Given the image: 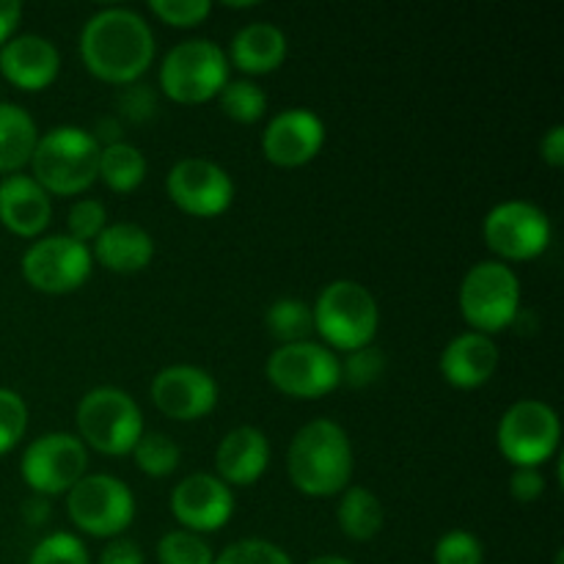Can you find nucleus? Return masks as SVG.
<instances>
[{
  "label": "nucleus",
  "instance_id": "1",
  "mask_svg": "<svg viewBox=\"0 0 564 564\" xmlns=\"http://www.w3.org/2000/svg\"><path fill=\"white\" fill-rule=\"evenodd\" d=\"M80 58L105 83L141 80L154 61V33L138 11L105 6L83 25Z\"/></svg>",
  "mask_w": 564,
  "mask_h": 564
},
{
  "label": "nucleus",
  "instance_id": "2",
  "mask_svg": "<svg viewBox=\"0 0 564 564\" xmlns=\"http://www.w3.org/2000/svg\"><path fill=\"white\" fill-rule=\"evenodd\" d=\"M286 471L301 494H341L352 477L350 435L334 419H312L292 435L286 449Z\"/></svg>",
  "mask_w": 564,
  "mask_h": 564
},
{
  "label": "nucleus",
  "instance_id": "3",
  "mask_svg": "<svg viewBox=\"0 0 564 564\" xmlns=\"http://www.w3.org/2000/svg\"><path fill=\"white\" fill-rule=\"evenodd\" d=\"M99 143L80 127L61 124L42 132L33 149V180L47 193L77 196L94 185L99 174Z\"/></svg>",
  "mask_w": 564,
  "mask_h": 564
},
{
  "label": "nucleus",
  "instance_id": "4",
  "mask_svg": "<svg viewBox=\"0 0 564 564\" xmlns=\"http://www.w3.org/2000/svg\"><path fill=\"white\" fill-rule=\"evenodd\" d=\"M314 334L325 339V347L352 352L372 345L378 334V301L364 284L352 279H336L323 286L312 306Z\"/></svg>",
  "mask_w": 564,
  "mask_h": 564
},
{
  "label": "nucleus",
  "instance_id": "5",
  "mask_svg": "<svg viewBox=\"0 0 564 564\" xmlns=\"http://www.w3.org/2000/svg\"><path fill=\"white\" fill-rule=\"evenodd\" d=\"M457 301L477 334H499L521 314V279L510 264L485 259L463 275Z\"/></svg>",
  "mask_w": 564,
  "mask_h": 564
},
{
  "label": "nucleus",
  "instance_id": "6",
  "mask_svg": "<svg viewBox=\"0 0 564 564\" xmlns=\"http://www.w3.org/2000/svg\"><path fill=\"white\" fill-rule=\"evenodd\" d=\"M83 444L102 455H127L143 435V416L138 402L116 386H97L86 391L75 411Z\"/></svg>",
  "mask_w": 564,
  "mask_h": 564
},
{
  "label": "nucleus",
  "instance_id": "7",
  "mask_svg": "<svg viewBox=\"0 0 564 564\" xmlns=\"http://www.w3.org/2000/svg\"><path fill=\"white\" fill-rule=\"evenodd\" d=\"M229 83V58L213 39H185L165 53L160 88L174 102L196 105L218 97Z\"/></svg>",
  "mask_w": 564,
  "mask_h": 564
},
{
  "label": "nucleus",
  "instance_id": "8",
  "mask_svg": "<svg viewBox=\"0 0 564 564\" xmlns=\"http://www.w3.org/2000/svg\"><path fill=\"white\" fill-rule=\"evenodd\" d=\"M66 512L80 532L113 540L135 518V496L113 474H86L66 494Z\"/></svg>",
  "mask_w": 564,
  "mask_h": 564
},
{
  "label": "nucleus",
  "instance_id": "9",
  "mask_svg": "<svg viewBox=\"0 0 564 564\" xmlns=\"http://www.w3.org/2000/svg\"><path fill=\"white\" fill-rule=\"evenodd\" d=\"M268 380L286 397L317 400L341 383V358L317 341L281 345L268 358Z\"/></svg>",
  "mask_w": 564,
  "mask_h": 564
},
{
  "label": "nucleus",
  "instance_id": "10",
  "mask_svg": "<svg viewBox=\"0 0 564 564\" xmlns=\"http://www.w3.org/2000/svg\"><path fill=\"white\" fill-rule=\"evenodd\" d=\"M560 416L543 400L512 402L496 430L501 455L516 468H540V463L560 449Z\"/></svg>",
  "mask_w": 564,
  "mask_h": 564
},
{
  "label": "nucleus",
  "instance_id": "11",
  "mask_svg": "<svg viewBox=\"0 0 564 564\" xmlns=\"http://www.w3.org/2000/svg\"><path fill=\"white\" fill-rule=\"evenodd\" d=\"M88 452L77 435L44 433L25 446L20 460L22 479L36 496L69 494L86 477Z\"/></svg>",
  "mask_w": 564,
  "mask_h": 564
},
{
  "label": "nucleus",
  "instance_id": "12",
  "mask_svg": "<svg viewBox=\"0 0 564 564\" xmlns=\"http://www.w3.org/2000/svg\"><path fill=\"white\" fill-rule=\"evenodd\" d=\"M485 242L494 253L510 262L534 259L551 246V218L532 202L510 198L501 202L485 215L482 220Z\"/></svg>",
  "mask_w": 564,
  "mask_h": 564
},
{
  "label": "nucleus",
  "instance_id": "13",
  "mask_svg": "<svg viewBox=\"0 0 564 564\" xmlns=\"http://www.w3.org/2000/svg\"><path fill=\"white\" fill-rule=\"evenodd\" d=\"M94 257L86 242L69 235L39 237L22 253V275L39 292L64 295L86 284L91 275Z\"/></svg>",
  "mask_w": 564,
  "mask_h": 564
},
{
  "label": "nucleus",
  "instance_id": "14",
  "mask_svg": "<svg viewBox=\"0 0 564 564\" xmlns=\"http://www.w3.org/2000/svg\"><path fill=\"white\" fill-rule=\"evenodd\" d=\"M171 202L198 218H213L229 209L235 198V182L224 165L207 158H185L171 165L165 176Z\"/></svg>",
  "mask_w": 564,
  "mask_h": 564
},
{
  "label": "nucleus",
  "instance_id": "15",
  "mask_svg": "<svg viewBox=\"0 0 564 564\" xmlns=\"http://www.w3.org/2000/svg\"><path fill=\"white\" fill-rule=\"evenodd\" d=\"M152 402L176 422H196L218 405V383L193 364H171L152 378Z\"/></svg>",
  "mask_w": 564,
  "mask_h": 564
},
{
  "label": "nucleus",
  "instance_id": "16",
  "mask_svg": "<svg viewBox=\"0 0 564 564\" xmlns=\"http://www.w3.org/2000/svg\"><path fill=\"white\" fill-rule=\"evenodd\" d=\"M171 512L187 532H218L235 512V494L215 474L196 471L171 490Z\"/></svg>",
  "mask_w": 564,
  "mask_h": 564
},
{
  "label": "nucleus",
  "instance_id": "17",
  "mask_svg": "<svg viewBox=\"0 0 564 564\" xmlns=\"http://www.w3.org/2000/svg\"><path fill=\"white\" fill-rule=\"evenodd\" d=\"M325 143V124L314 110L284 108L262 132V152L281 169H295L317 158Z\"/></svg>",
  "mask_w": 564,
  "mask_h": 564
},
{
  "label": "nucleus",
  "instance_id": "18",
  "mask_svg": "<svg viewBox=\"0 0 564 564\" xmlns=\"http://www.w3.org/2000/svg\"><path fill=\"white\" fill-rule=\"evenodd\" d=\"M61 53L47 36L20 33L0 47V72L22 91H42L58 77Z\"/></svg>",
  "mask_w": 564,
  "mask_h": 564
},
{
  "label": "nucleus",
  "instance_id": "19",
  "mask_svg": "<svg viewBox=\"0 0 564 564\" xmlns=\"http://www.w3.org/2000/svg\"><path fill=\"white\" fill-rule=\"evenodd\" d=\"M499 369V345L494 336L466 330L457 334L441 352V375L455 389H477Z\"/></svg>",
  "mask_w": 564,
  "mask_h": 564
},
{
  "label": "nucleus",
  "instance_id": "20",
  "mask_svg": "<svg viewBox=\"0 0 564 564\" xmlns=\"http://www.w3.org/2000/svg\"><path fill=\"white\" fill-rule=\"evenodd\" d=\"M53 218L50 193L28 174H9L0 182V224L17 237H36Z\"/></svg>",
  "mask_w": 564,
  "mask_h": 564
},
{
  "label": "nucleus",
  "instance_id": "21",
  "mask_svg": "<svg viewBox=\"0 0 564 564\" xmlns=\"http://www.w3.org/2000/svg\"><path fill=\"white\" fill-rule=\"evenodd\" d=\"M270 463V441L259 427L242 424V427L229 430L220 438L218 449H215V468H218V479L226 485H253Z\"/></svg>",
  "mask_w": 564,
  "mask_h": 564
},
{
  "label": "nucleus",
  "instance_id": "22",
  "mask_svg": "<svg viewBox=\"0 0 564 564\" xmlns=\"http://www.w3.org/2000/svg\"><path fill=\"white\" fill-rule=\"evenodd\" d=\"M226 58L248 75H264V72L279 69L286 58L284 31L268 20L248 22L231 36Z\"/></svg>",
  "mask_w": 564,
  "mask_h": 564
},
{
  "label": "nucleus",
  "instance_id": "23",
  "mask_svg": "<svg viewBox=\"0 0 564 564\" xmlns=\"http://www.w3.org/2000/svg\"><path fill=\"white\" fill-rule=\"evenodd\" d=\"M91 257L99 259L113 273H138L152 262L154 240L143 226L119 220V224H108L99 231Z\"/></svg>",
  "mask_w": 564,
  "mask_h": 564
},
{
  "label": "nucleus",
  "instance_id": "24",
  "mask_svg": "<svg viewBox=\"0 0 564 564\" xmlns=\"http://www.w3.org/2000/svg\"><path fill=\"white\" fill-rule=\"evenodd\" d=\"M39 130L33 116L22 105L0 102V174H20L31 163Z\"/></svg>",
  "mask_w": 564,
  "mask_h": 564
},
{
  "label": "nucleus",
  "instance_id": "25",
  "mask_svg": "<svg viewBox=\"0 0 564 564\" xmlns=\"http://www.w3.org/2000/svg\"><path fill=\"white\" fill-rule=\"evenodd\" d=\"M336 521H339V529L347 538L367 543V540L378 538L380 529H383L386 510L372 490L361 488V485H350V488L341 490Z\"/></svg>",
  "mask_w": 564,
  "mask_h": 564
},
{
  "label": "nucleus",
  "instance_id": "26",
  "mask_svg": "<svg viewBox=\"0 0 564 564\" xmlns=\"http://www.w3.org/2000/svg\"><path fill=\"white\" fill-rule=\"evenodd\" d=\"M105 185L116 193H130L147 176V158L130 141L110 143L99 149V174Z\"/></svg>",
  "mask_w": 564,
  "mask_h": 564
},
{
  "label": "nucleus",
  "instance_id": "27",
  "mask_svg": "<svg viewBox=\"0 0 564 564\" xmlns=\"http://www.w3.org/2000/svg\"><path fill=\"white\" fill-rule=\"evenodd\" d=\"M264 325H268L270 336L279 339L281 345L308 341V336L314 334L312 306L301 297H279L275 303H270L268 314H264Z\"/></svg>",
  "mask_w": 564,
  "mask_h": 564
},
{
  "label": "nucleus",
  "instance_id": "28",
  "mask_svg": "<svg viewBox=\"0 0 564 564\" xmlns=\"http://www.w3.org/2000/svg\"><path fill=\"white\" fill-rule=\"evenodd\" d=\"M135 466L149 477H169L176 471L182 460V449L171 435L158 433V430H143L138 444L132 446Z\"/></svg>",
  "mask_w": 564,
  "mask_h": 564
},
{
  "label": "nucleus",
  "instance_id": "29",
  "mask_svg": "<svg viewBox=\"0 0 564 564\" xmlns=\"http://www.w3.org/2000/svg\"><path fill=\"white\" fill-rule=\"evenodd\" d=\"M220 110L240 124H253L268 110V94L253 80H229L218 94Z\"/></svg>",
  "mask_w": 564,
  "mask_h": 564
},
{
  "label": "nucleus",
  "instance_id": "30",
  "mask_svg": "<svg viewBox=\"0 0 564 564\" xmlns=\"http://www.w3.org/2000/svg\"><path fill=\"white\" fill-rule=\"evenodd\" d=\"M160 564H213L215 554L207 540L187 529L165 532L158 543Z\"/></svg>",
  "mask_w": 564,
  "mask_h": 564
},
{
  "label": "nucleus",
  "instance_id": "31",
  "mask_svg": "<svg viewBox=\"0 0 564 564\" xmlns=\"http://www.w3.org/2000/svg\"><path fill=\"white\" fill-rule=\"evenodd\" d=\"M28 564H91V560L80 538L69 532H53L39 540L28 556Z\"/></svg>",
  "mask_w": 564,
  "mask_h": 564
},
{
  "label": "nucleus",
  "instance_id": "32",
  "mask_svg": "<svg viewBox=\"0 0 564 564\" xmlns=\"http://www.w3.org/2000/svg\"><path fill=\"white\" fill-rule=\"evenodd\" d=\"M213 564H295L292 556L286 554L281 545L270 543V540L246 538L237 543L226 545Z\"/></svg>",
  "mask_w": 564,
  "mask_h": 564
},
{
  "label": "nucleus",
  "instance_id": "33",
  "mask_svg": "<svg viewBox=\"0 0 564 564\" xmlns=\"http://www.w3.org/2000/svg\"><path fill=\"white\" fill-rule=\"evenodd\" d=\"M433 560L435 564H482L485 549L477 534L466 532V529H452L438 538Z\"/></svg>",
  "mask_w": 564,
  "mask_h": 564
},
{
  "label": "nucleus",
  "instance_id": "34",
  "mask_svg": "<svg viewBox=\"0 0 564 564\" xmlns=\"http://www.w3.org/2000/svg\"><path fill=\"white\" fill-rule=\"evenodd\" d=\"M386 369V356L378 347L367 345L358 347V350L347 352L345 361H341V380L352 389H367L375 380H380Z\"/></svg>",
  "mask_w": 564,
  "mask_h": 564
},
{
  "label": "nucleus",
  "instance_id": "35",
  "mask_svg": "<svg viewBox=\"0 0 564 564\" xmlns=\"http://www.w3.org/2000/svg\"><path fill=\"white\" fill-rule=\"evenodd\" d=\"M28 430V405L17 391L0 386V455L14 449Z\"/></svg>",
  "mask_w": 564,
  "mask_h": 564
},
{
  "label": "nucleus",
  "instance_id": "36",
  "mask_svg": "<svg viewBox=\"0 0 564 564\" xmlns=\"http://www.w3.org/2000/svg\"><path fill=\"white\" fill-rule=\"evenodd\" d=\"M116 108H119V119L143 124V121L154 119V113H158V94L143 80L124 83L116 94Z\"/></svg>",
  "mask_w": 564,
  "mask_h": 564
},
{
  "label": "nucleus",
  "instance_id": "37",
  "mask_svg": "<svg viewBox=\"0 0 564 564\" xmlns=\"http://www.w3.org/2000/svg\"><path fill=\"white\" fill-rule=\"evenodd\" d=\"M66 226H69V237L77 242L97 240L99 231L108 226V209L99 198H77L66 215Z\"/></svg>",
  "mask_w": 564,
  "mask_h": 564
},
{
  "label": "nucleus",
  "instance_id": "38",
  "mask_svg": "<svg viewBox=\"0 0 564 564\" xmlns=\"http://www.w3.org/2000/svg\"><path fill=\"white\" fill-rule=\"evenodd\" d=\"M149 9L163 22H171L176 28H191L207 20V14L213 11V3L209 0H152Z\"/></svg>",
  "mask_w": 564,
  "mask_h": 564
},
{
  "label": "nucleus",
  "instance_id": "39",
  "mask_svg": "<svg viewBox=\"0 0 564 564\" xmlns=\"http://www.w3.org/2000/svg\"><path fill=\"white\" fill-rule=\"evenodd\" d=\"M512 499L521 505H532L545 494V477L540 468H516L510 477Z\"/></svg>",
  "mask_w": 564,
  "mask_h": 564
},
{
  "label": "nucleus",
  "instance_id": "40",
  "mask_svg": "<svg viewBox=\"0 0 564 564\" xmlns=\"http://www.w3.org/2000/svg\"><path fill=\"white\" fill-rule=\"evenodd\" d=\"M99 564H143V551L135 540L113 538L99 554Z\"/></svg>",
  "mask_w": 564,
  "mask_h": 564
},
{
  "label": "nucleus",
  "instance_id": "41",
  "mask_svg": "<svg viewBox=\"0 0 564 564\" xmlns=\"http://www.w3.org/2000/svg\"><path fill=\"white\" fill-rule=\"evenodd\" d=\"M540 154L549 165L560 169L564 165V124H554L540 141Z\"/></svg>",
  "mask_w": 564,
  "mask_h": 564
},
{
  "label": "nucleus",
  "instance_id": "42",
  "mask_svg": "<svg viewBox=\"0 0 564 564\" xmlns=\"http://www.w3.org/2000/svg\"><path fill=\"white\" fill-rule=\"evenodd\" d=\"M20 20H22L20 0H0V47H3L11 36H14Z\"/></svg>",
  "mask_w": 564,
  "mask_h": 564
},
{
  "label": "nucleus",
  "instance_id": "43",
  "mask_svg": "<svg viewBox=\"0 0 564 564\" xmlns=\"http://www.w3.org/2000/svg\"><path fill=\"white\" fill-rule=\"evenodd\" d=\"M91 135H94V141L105 143V147L124 141V138H121V119L119 116H99L97 124H94V130H91Z\"/></svg>",
  "mask_w": 564,
  "mask_h": 564
},
{
  "label": "nucleus",
  "instance_id": "44",
  "mask_svg": "<svg viewBox=\"0 0 564 564\" xmlns=\"http://www.w3.org/2000/svg\"><path fill=\"white\" fill-rule=\"evenodd\" d=\"M50 501L47 496H31V499L22 505V516H25V521L31 523V527H42V523H47L50 518Z\"/></svg>",
  "mask_w": 564,
  "mask_h": 564
},
{
  "label": "nucleus",
  "instance_id": "45",
  "mask_svg": "<svg viewBox=\"0 0 564 564\" xmlns=\"http://www.w3.org/2000/svg\"><path fill=\"white\" fill-rule=\"evenodd\" d=\"M306 564H356V562L345 560V556H336V554H325V556H314V560H308Z\"/></svg>",
  "mask_w": 564,
  "mask_h": 564
},
{
  "label": "nucleus",
  "instance_id": "46",
  "mask_svg": "<svg viewBox=\"0 0 564 564\" xmlns=\"http://www.w3.org/2000/svg\"><path fill=\"white\" fill-rule=\"evenodd\" d=\"M554 564H564V551H556V562Z\"/></svg>",
  "mask_w": 564,
  "mask_h": 564
}]
</instances>
